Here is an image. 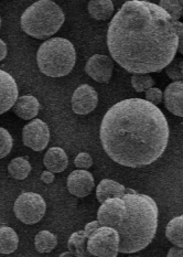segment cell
Returning a JSON list of instances; mask_svg holds the SVG:
<instances>
[{"label":"cell","instance_id":"cell-1","mask_svg":"<svg viewBox=\"0 0 183 257\" xmlns=\"http://www.w3.org/2000/svg\"><path fill=\"white\" fill-rule=\"evenodd\" d=\"M182 26L159 5L129 0L108 26L109 53L131 74L160 72L175 58Z\"/></svg>","mask_w":183,"mask_h":257},{"label":"cell","instance_id":"cell-2","mask_svg":"<svg viewBox=\"0 0 183 257\" xmlns=\"http://www.w3.org/2000/svg\"><path fill=\"white\" fill-rule=\"evenodd\" d=\"M167 118L143 98H127L113 105L102 120L99 138L109 158L129 168L151 165L168 146Z\"/></svg>","mask_w":183,"mask_h":257},{"label":"cell","instance_id":"cell-3","mask_svg":"<svg viewBox=\"0 0 183 257\" xmlns=\"http://www.w3.org/2000/svg\"><path fill=\"white\" fill-rule=\"evenodd\" d=\"M126 210L115 228L119 233V253L132 254L146 248L156 236L158 206L152 198L140 193H125Z\"/></svg>","mask_w":183,"mask_h":257},{"label":"cell","instance_id":"cell-4","mask_svg":"<svg viewBox=\"0 0 183 257\" xmlns=\"http://www.w3.org/2000/svg\"><path fill=\"white\" fill-rule=\"evenodd\" d=\"M64 21L65 16L59 5L51 0H39L25 10L20 24L28 36L47 39L55 35Z\"/></svg>","mask_w":183,"mask_h":257},{"label":"cell","instance_id":"cell-5","mask_svg":"<svg viewBox=\"0 0 183 257\" xmlns=\"http://www.w3.org/2000/svg\"><path fill=\"white\" fill-rule=\"evenodd\" d=\"M76 52L71 41L64 38H52L44 41L37 53V63L44 75L62 77L73 70Z\"/></svg>","mask_w":183,"mask_h":257},{"label":"cell","instance_id":"cell-6","mask_svg":"<svg viewBox=\"0 0 183 257\" xmlns=\"http://www.w3.org/2000/svg\"><path fill=\"white\" fill-rule=\"evenodd\" d=\"M120 237L114 227L101 225L87 237L86 249L90 255L116 257L119 253Z\"/></svg>","mask_w":183,"mask_h":257},{"label":"cell","instance_id":"cell-7","mask_svg":"<svg viewBox=\"0 0 183 257\" xmlns=\"http://www.w3.org/2000/svg\"><path fill=\"white\" fill-rule=\"evenodd\" d=\"M47 204L40 194L24 192L16 200L14 212L17 219L28 225L40 222L46 214Z\"/></svg>","mask_w":183,"mask_h":257},{"label":"cell","instance_id":"cell-8","mask_svg":"<svg viewBox=\"0 0 183 257\" xmlns=\"http://www.w3.org/2000/svg\"><path fill=\"white\" fill-rule=\"evenodd\" d=\"M22 142L27 147L35 152H42L50 142V130L48 124L41 119H33L25 125L22 130Z\"/></svg>","mask_w":183,"mask_h":257},{"label":"cell","instance_id":"cell-9","mask_svg":"<svg viewBox=\"0 0 183 257\" xmlns=\"http://www.w3.org/2000/svg\"><path fill=\"white\" fill-rule=\"evenodd\" d=\"M126 210V202L123 197L109 198L104 201L97 212L99 225L116 227L121 221Z\"/></svg>","mask_w":183,"mask_h":257},{"label":"cell","instance_id":"cell-10","mask_svg":"<svg viewBox=\"0 0 183 257\" xmlns=\"http://www.w3.org/2000/svg\"><path fill=\"white\" fill-rule=\"evenodd\" d=\"M98 103L97 92L88 84L77 87L72 95V109L77 115H87L96 108Z\"/></svg>","mask_w":183,"mask_h":257},{"label":"cell","instance_id":"cell-11","mask_svg":"<svg viewBox=\"0 0 183 257\" xmlns=\"http://www.w3.org/2000/svg\"><path fill=\"white\" fill-rule=\"evenodd\" d=\"M113 60L103 54H94L87 60L85 65L86 74L99 83H108L113 75Z\"/></svg>","mask_w":183,"mask_h":257},{"label":"cell","instance_id":"cell-12","mask_svg":"<svg viewBox=\"0 0 183 257\" xmlns=\"http://www.w3.org/2000/svg\"><path fill=\"white\" fill-rule=\"evenodd\" d=\"M68 190L77 198H85L90 195L95 187L93 175L87 170H74L68 177Z\"/></svg>","mask_w":183,"mask_h":257},{"label":"cell","instance_id":"cell-13","mask_svg":"<svg viewBox=\"0 0 183 257\" xmlns=\"http://www.w3.org/2000/svg\"><path fill=\"white\" fill-rule=\"evenodd\" d=\"M18 98V86L8 72L0 70V115L13 108Z\"/></svg>","mask_w":183,"mask_h":257},{"label":"cell","instance_id":"cell-14","mask_svg":"<svg viewBox=\"0 0 183 257\" xmlns=\"http://www.w3.org/2000/svg\"><path fill=\"white\" fill-rule=\"evenodd\" d=\"M163 100L170 113L183 117V80L174 81L165 87Z\"/></svg>","mask_w":183,"mask_h":257},{"label":"cell","instance_id":"cell-15","mask_svg":"<svg viewBox=\"0 0 183 257\" xmlns=\"http://www.w3.org/2000/svg\"><path fill=\"white\" fill-rule=\"evenodd\" d=\"M13 109L15 114L20 117L21 119L30 120L39 114L40 103L33 95H24V96L17 98L16 103L13 106Z\"/></svg>","mask_w":183,"mask_h":257},{"label":"cell","instance_id":"cell-16","mask_svg":"<svg viewBox=\"0 0 183 257\" xmlns=\"http://www.w3.org/2000/svg\"><path fill=\"white\" fill-rule=\"evenodd\" d=\"M43 164L48 170L54 173L63 172L69 165L68 155L62 148L52 147L44 155Z\"/></svg>","mask_w":183,"mask_h":257},{"label":"cell","instance_id":"cell-17","mask_svg":"<svg viewBox=\"0 0 183 257\" xmlns=\"http://www.w3.org/2000/svg\"><path fill=\"white\" fill-rule=\"evenodd\" d=\"M125 193H127V189L123 184L109 179H104L96 188V198L99 203H103L109 198L123 197Z\"/></svg>","mask_w":183,"mask_h":257},{"label":"cell","instance_id":"cell-18","mask_svg":"<svg viewBox=\"0 0 183 257\" xmlns=\"http://www.w3.org/2000/svg\"><path fill=\"white\" fill-rule=\"evenodd\" d=\"M88 14L96 20H107L114 13L112 0H90L87 6Z\"/></svg>","mask_w":183,"mask_h":257},{"label":"cell","instance_id":"cell-19","mask_svg":"<svg viewBox=\"0 0 183 257\" xmlns=\"http://www.w3.org/2000/svg\"><path fill=\"white\" fill-rule=\"evenodd\" d=\"M19 237L14 228L0 226V253L11 254L18 248Z\"/></svg>","mask_w":183,"mask_h":257},{"label":"cell","instance_id":"cell-20","mask_svg":"<svg viewBox=\"0 0 183 257\" xmlns=\"http://www.w3.org/2000/svg\"><path fill=\"white\" fill-rule=\"evenodd\" d=\"M165 236L174 246L183 247V214L168 223L165 227Z\"/></svg>","mask_w":183,"mask_h":257},{"label":"cell","instance_id":"cell-21","mask_svg":"<svg viewBox=\"0 0 183 257\" xmlns=\"http://www.w3.org/2000/svg\"><path fill=\"white\" fill-rule=\"evenodd\" d=\"M8 172L16 180H25L31 172V165L26 157L15 158L8 165Z\"/></svg>","mask_w":183,"mask_h":257},{"label":"cell","instance_id":"cell-22","mask_svg":"<svg viewBox=\"0 0 183 257\" xmlns=\"http://www.w3.org/2000/svg\"><path fill=\"white\" fill-rule=\"evenodd\" d=\"M88 235L86 232L77 231L72 234L68 242V248L70 252L75 256H86L90 255L86 249V242H87Z\"/></svg>","mask_w":183,"mask_h":257},{"label":"cell","instance_id":"cell-23","mask_svg":"<svg viewBox=\"0 0 183 257\" xmlns=\"http://www.w3.org/2000/svg\"><path fill=\"white\" fill-rule=\"evenodd\" d=\"M58 238L49 231H40L35 237V246L39 253H50L57 247Z\"/></svg>","mask_w":183,"mask_h":257},{"label":"cell","instance_id":"cell-24","mask_svg":"<svg viewBox=\"0 0 183 257\" xmlns=\"http://www.w3.org/2000/svg\"><path fill=\"white\" fill-rule=\"evenodd\" d=\"M131 85L137 93H142L153 87L154 81L149 74L135 73L131 76Z\"/></svg>","mask_w":183,"mask_h":257},{"label":"cell","instance_id":"cell-25","mask_svg":"<svg viewBox=\"0 0 183 257\" xmlns=\"http://www.w3.org/2000/svg\"><path fill=\"white\" fill-rule=\"evenodd\" d=\"M159 6L165 11H168L174 20L179 21L183 11V6L180 0H160Z\"/></svg>","mask_w":183,"mask_h":257},{"label":"cell","instance_id":"cell-26","mask_svg":"<svg viewBox=\"0 0 183 257\" xmlns=\"http://www.w3.org/2000/svg\"><path fill=\"white\" fill-rule=\"evenodd\" d=\"M14 146V139L9 132L0 127V159L7 157Z\"/></svg>","mask_w":183,"mask_h":257},{"label":"cell","instance_id":"cell-27","mask_svg":"<svg viewBox=\"0 0 183 257\" xmlns=\"http://www.w3.org/2000/svg\"><path fill=\"white\" fill-rule=\"evenodd\" d=\"M165 73H167L169 79L172 81H182L183 74L180 69V60H172L171 63L165 66Z\"/></svg>","mask_w":183,"mask_h":257},{"label":"cell","instance_id":"cell-28","mask_svg":"<svg viewBox=\"0 0 183 257\" xmlns=\"http://www.w3.org/2000/svg\"><path fill=\"white\" fill-rule=\"evenodd\" d=\"M74 165L79 169H88L93 165V158L90 154L87 153H80L76 156L74 160Z\"/></svg>","mask_w":183,"mask_h":257},{"label":"cell","instance_id":"cell-29","mask_svg":"<svg viewBox=\"0 0 183 257\" xmlns=\"http://www.w3.org/2000/svg\"><path fill=\"white\" fill-rule=\"evenodd\" d=\"M145 96L148 102L154 105H159L162 102V92L158 87H151L145 92Z\"/></svg>","mask_w":183,"mask_h":257},{"label":"cell","instance_id":"cell-30","mask_svg":"<svg viewBox=\"0 0 183 257\" xmlns=\"http://www.w3.org/2000/svg\"><path fill=\"white\" fill-rule=\"evenodd\" d=\"M41 180H42L44 183H47V184L52 183V182L54 181V172L50 171V170L43 171V172L41 173Z\"/></svg>","mask_w":183,"mask_h":257},{"label":"cell","instance_id":"cell-31","mask_svg":"<svg viewBox=\"0 0 183 257\" xmlns=\"http://www.w3.org/2000/svg\"><path fill=\"white\" fill-rule=\"evenodd\" d=\"M99 226H101V225H99L98 221H93V222L88 223V224H86V226H85V228H84V231L86 232L87 235H90V234H91L94 230H96V228L99 227Z\"/></svg>","mask_w":183,"mask_h":257},{"label":"cell","instance_id":"cell-32","mask_svg":"<svg viewBox=\"0 0 183 257\" xmlns=\"http://www.w3.org/2000/svg\"><path fill=\"white\" fill-rule=\"evenodd\" d=\"M168 256H169V257L183 256V247L175 246V247L170 248V250H169V252H168Z\"/></svg>","mask_w":183,"mask_h":257},{"label":"cell","instance_id":"cell-33","mask_svg":"<svg viewBox=\"0 0 183 257\" xmlns=\"http://www.w3.org/2000/svg\"><path fill=\"white\" fill-rule=\"evenodd\" d=\"M7 44L5 43L4 40L0 39V61H3L6 57H7Z\"/></svg>","mask_w":183,"mask_h":257},{"label":"cell","instance_id":"cell-34","mask_svg":"<svg viewBox=\"0 0 183 257\" xmlns=\"http://www.w3.org/2000/svg\"><path fill=\"white\" fill-rule=\"evenodd\" d=\"M178 51L183 55V26L179 31V44H178Z\"/></svg>","mask_w":183,"mask_h":257},{"label":"cell","instance_id":"cell-35","mask_svg":"<svg viewBox=\"0 0 183 257\" xmlns=\"http://www.w3.org/2000/svg\"><path fill=\"white\" fill-rule=\"evenodd\" d=\"M61 256H74V255L72 254L71 252H68V253H63V254H61Z\"/></svg>","mask_w":183,"mask_h":257},{"label":"cell","instance_id":"cell-36","mask_svg":"<svg viewBox=\"0 0 183 257\" xmlns=\"http://www.w3.org/2000/svg\"><path fill=\"white\" fill-rule=\"evenodd\" d=\"M180 69H181V72L183 74V61L182 60H180Z\"/></svg>","mask_w":183,"mask_h":257},{"label":"cell","instance_id":"cell-37","mask_svg":"<svg viewBox=\"0 0 183 257\" xmlns=\"http://www.w3.org/2000/svg\"><path fill=\"white\" fill-rule=\"evenodd\" d=\"M0 28H2V17H0Z\"/></svg>","mask_w":183,"mask_h":257},{"label":"cell","instance_id":"cell-38","mask_svg":"<svg viewBox=\"0 0 183 257\" xmlns=\"http://www.w3.org/2000/svg\"><path fill=\"white\" fill-rule=\"evenodd\" d=\"M180 2H181V4H182V6H183V0H180Z\"/></svg>","mask_w":183,"mask_h":257},{"label":"cell","instance_id":"cell-39","mask_svg":"<svg viewBox=\"0 0 183 257\" xmlns=\"http://www.w3.org/2000/svg\"><path fill=\"white\" fill-rule=\"evenodd\" d=\"M181 17H182V18H183V11H182V15H181Z\"/></svg>","mask_w":183,"mask_h":257}]
</instances>
